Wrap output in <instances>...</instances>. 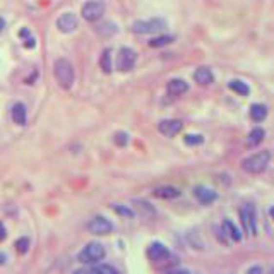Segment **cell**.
<instances>
[{
  "label": "cell",
  "instance_id": "cell-1",
  "mask_svg": "<svg viewBox=\"0 0 274 274\" xmlns=\"http://www.w3.org/2000/svg\"><path fill=\"white\" fill-rule=\"evenodd\" d=\"M53 74H55V79L60 88H63V89L72 88L76 74H74V67H72V63L69 62V60H65V59L55 60V63H53Z\"/></svg>",
  "mask_w": 274,
  "mask_h": 274
},
{
  "label": "cell",
  "instance_id": "cell-2",
  "mask_svg": "<svg viewBox=\"0 0 274 274\" xmlns=\"http://www.w3.org/2000/svg\"><path fill=\"white\" fill-rule=\"evenodd\" d=\"M106 255L105 247L99 242H89L82 247V250L78 254V260L84 266H95V264H99Z\"/></svg>",
  "mask_w": 274,
  "mask_h": 274
},
{
  "label": "cell",
  "instance_id": "cell-3",
  "mask_svg": "<svg viewBox=\"0 0 274 274\" xmlns=\"http://www.w3.org/2000/svg\"><path fill=\"white\" fill-rule=\"evenodd\" d=\"M269 161H271L269 151L254 153V155L247 156V158L242 161V170L247 173H250V175H259V173L266 172Z\"/></svg>",
  "mask_w": 274,
  "mask_h": 274
},
{
  "label": "cell",
  "instance_id": "cell-4",
  "mask_svg": "<svg viewBox=\"0 0 274 274\" xmlns=\"http://www.w3.org/2000/svg\"><path fill=\"white\" fill-rule=\"evenodd\" d=\"M166 28L165 19H148V21H136L132 24V31L136 35H151V33H158Z\"/></svg>",
  "mask_w": 274,
  "mask_h": 274
},
{
  "label": "cell",
  "instance_id": "cell-5",
  "mask_svg": "<svg viewBox=\"0 0 274 274\" xmlns=\"http://www.w3.org/2000/svg\"><path fill=\"white\" fill-rule=\"evenodd\" d=\"M240 219H242V226L245 230L247 235H257V215L255 208L252 204H247L245 208L240 209Z\"/></svg>",
  "mask_w": 274,
  "mask_h": 274
},
{
  "label": "cell",
  "instance_id": "cell-6",
  "mask_svg": "<svg viewBox=\"0 0 274 274\" xmlns=\"http://www.w3.org/2000/svg\"><path fill=\"white\" fill-rule=\"evenodd\" d=\"M82 18L88 22H95L105 14V2L103 0H89L81 9Z\"/></svg>",
  "mask_w": 274,
  "mask_h": 274
},
{
  "label": "cell",
  "instance_id": "cell-7",
  "mask_svg": "<svg viewBox=\"0 0 274 274\" xmlns=\"http://www.w3.org/2000/svg\"><path fill=\"white\" fill-rule=\"evenodd\" d=\"M86 228H88V232L93 233V235L105 236L113 232V223L110 221V219H106L105 216H95L93 219H89Z\"/></svg>",
  "mask_w": 274,
  "mask_h": 274
},
{
  "label": "cell",
  "instance_id": "cell-8",
  "mask_svg": "<svg viewBox=\"0 0 274 274\" xmlns=\"http://www.w3.org/2000/svg\"><path fill=\"white\" fill-rule=\"evenodd\" d=\"M136 60H137V53L132 48L123 46V48H120L118 55H117V69L122 72L130 71L136 65Z\"/></svg>",
  "mask_w": 274,
  "mask_h": 274
},
{
  "label": "cell",
  "instance_id": "cell-9",
  "mask_svg": "<svg viewBox=\"0 0 274 274\" xmlns=\"http://www.w3.org/2000/svg\"><path fill=\"white\" fill-rule=\"evenodd\" d=\"M148 257H149V260H153V262H163V260H168V257L172 255L170 254V250H168V247L166 245H163L161 242H153V243H149V247H148Z\"/></svg>",
  "mask_w": 274,
  "mask_h": 274
},
{
  "label": "cell",
  "instance_id": "cell-10",
  "mask_svg": "<svg viewBox=\"0 0 274 274\" xmlns=\"http://www.w3.org/2000/svg\"><path fill=\"white\" fill-rule=\"evenodd\" d=\"M78 26H79V21H78V18H76V14H72V12H63V14L57 19V29H59L60 33H72L78 29Z\"/></svg>",
  "mask_w": 274,
  "mask_h": 274
},
{
  "label": "cell",
  "instance_id": "cell-11",
  "mask_svg": "<svg viewBox=\"0 0 274 274\" xmlns=\"http://www.w3.org/2000/svg\"><path fill=\"white\" fill-rule=\"evenodd\" d=\"M182 127H183V123L180 122V120H175V118L161 120V122L158 123V130L166 137H175L176 134L182 130Z\"/></svg>",
  "mask_w": 274,
  "mask_h": 274
},
{
  "label": "cell",
  "instance_id": "cell-12",
  "mask_svg": "<svg viewBox=\"0 0 274 274\" xmlns=\"http://www.w3.org/2000/svg\"><path fill=\"white\" fill-rule=\"evenodd\" d=\"M194 196H196V199L199 200L202 206H209V204H213L218 199V194H216L215 190L208 189V187H204V185H197L196 189H194Z\"/></svg>",
  "mask_w": 274,
  "mask_h": 274
},
{
  "label": "cell",
  "instance_id": "cell-13",
  "mask_svg": "<svg viewBox=\"0 0 274 274\" xmlns=\"http://www.w3.org/2000/svg\"><path fill=\"white\" fill-rule=\"evenodd\" d=\"M153 196L158 197V199H163V200H172V199H176V197L182 196V190L176 189V187H173V185H161V187L153 189Z\"/></svg>",
  "mask_w": 274,
  "mask_h": 274
},
{
  "label": "cell",
  "instance_id": "cell-14",
  "mask_svg": "<svg viewBox=\"0 0 274 274\" xmlns=\"http://www.w3.org/2000/svg\"><path fill=\"white\" fill-rule=\"evenodd\" d=\"M166 91H168L170 96H182L189 91V84L183 79H172L166 84Z\"/></svg>",
  "mask_w": 274,
  "mask_h": 274
},
{
  "label": "cell",
  "instance_id": "cell-15",
  "mask_svg": "<svg viewBox=\"0 0 274 274\" xmlns=\"http://www.w3.org/2000/svg\"><path fill=\"white\" fill-rule=\"evenodd\" d=\"M194 79H196V82L200 86H208L215 82V76H213V71L209 67H199V69L194 72Z\"/></svg>",
  "mask_w": 274,
  "mask_h": 274
},
{
  "label": "cell",
  "instance_id": "cell-16",
  "mask_svg": "<svg viewBox=\"0 0 274 274\" xmlns=\"http://www.w3.org/2000/svg\"><path fill=\"white\" fill-rule=\"evenodd\" d=\"M223 233H226L233 242H240L242 240V232H240L238 226L232 219H223Z\"/></svg>",
  "mask_w": 274,
  "mask_h": 274
},
{
  "label": "cell",
  "instance_id": "cell-17",
  "mask_svg": "<svg viewBox=\"0 0 274 274\" xmlns=\"http://www.w3.org/2000/svg\"><path fill=\"white\" fill-rule=\"evenodd\" d=\"M12 120L18 125H24L26 123V106L22 103H16L12 106Z\"/></svg>",
  "mask_w": 274,
  "mask_h": 274
},
{
  "label": "cell",
  "instance_id": "cell-18",
  "mask_svg": "<svg viewBox=\"0 0 274 274\" xmlns=\"http://www.w3.org/2000/svg\"><path fill=\"white\" fill-rule=\"evenodd\" d=\"M267 117V108L260 103H255V105L250 106V118L254 122H262L264 118Z\"/></svg>",
  "mask_w": 274,
  "mask_h": 274
},
{
  "label": "cell",
  "instance_id": "cell-19",
  "mask_svg": "<svg viewBox=\"0 0 274 274\" xmlns=\"http://www.w3.org/2000/svg\"><path fill=\"white\" fill-rule=\"evenodd\" d=\"M228 88L232 89V91H235L236 95H240V96H247L250 93V88L247 86V82L240 81V79H233V81H230Z\"/></svg>",
  "mask_w": 274,
  "mask_h": 274
},
{
  "label": "cell",
  "instance_id": "cell-20",
  "mask_svg": "<svg viewBox=\"0 0 274 274\" xmlns=\"http://www.w3.org/2000/svg\"><path fill=\"white\" fill-rule=\"evenodd\" d=\"M264 136H266L264 129H254L252 132L249 134V137H247V144H249L250 148H255V146H259L260 142L264 141Z\"/></svg>",
  "mask_w": 274,
  "mask_h": 274
},
{
  "label": "cell",
  "instance_id": "cell-21",
  "mask_svg": "<svg viewBox=\"0 0 274 274\" xmlns=\"http://www.w3.org/2000/svg\"><path fill=\"white\" fill-rule=\"evenodd\" d=\"M99 67L103 69L105 74H110V72H112L113 65H112V50L110 48H106L105 52H103L101 59H99Z\"/></svg>",
  "mask_w": 274,
  "mask_h": 274
},
{
  "label": "cell",
  "instance_id": "cell-22",
  "mask_svg": "<svg viewBox=\"0 0 274 274\" xmlns=\"http://www.w3.org/2000/svg\"><path fill=\"white\" fill-rule=\"evenodd\" d=\"M173 39H175V36H168V35L156 36V38H153L151 41H149V46H151V48H159V46H166V45H170V43H173Z\"/></svg>",
  "mask_w": 274,
  "mask_h": 274
},
{
  "label": "cell",
  "instance_id": "cell-23",
  "mask_svg": "<svg viewBox=\"0 0 274 274\" xmlns=\"http://www.w3.org/2000/svg\"><path fill=\"white\" fill-rule=\"evenodd\" d=\"M112 209L117 215L123 216V218H134V216H136V213H134L129 206H123V204H112Z\"/></svg>",
  "mask_w": 274,
  "mask_h": 274
},
{
  "label": "cell",
  "instance_id": "cell-24",
  "mask_svg": "<svg viewBox=\"0 0 274 274\" xmlns=\"http://www.w3.org/2000/svg\"><path fill=\"white\" fill-rule=\"evenodd\" d=\"M93 271H95L96 274H120L113 266H110V264H101V262L95 264V266H93Z\"/></svg>",
  "mask_w": 274,
  "mask_h": 274
},
{
  "label": "cell",
  "instance_id": "cell-25",
  "mask_svg": "<svg viewBox=\"0 0 274 274\" xmlns=\"http://www.w3.org/2000/svg\"><path fill=\"white\" fill-rule=\"evenodd\" d=\"M29 245H31V242H29L28 236H21V238H18V240H16V243H14L18 254H26L29 250Z\"/></svg>",
  "mask_w": 274,
  "mask_h": 274
},
{
  "label": "cell",
  "instance_id": "cell-26",
  "mask_svg": "<svg viewBox=\"0 0 274 274\" xmlns=\"http://www.w3.org/2000/svg\"><path fill=\"white\" fill-rule=\"evenodd\" d=\"M183 141H185L187 146H199L204 142V137L200 136V134H187V136L183 137Z\"/></svg>",
  "mask_w": 274,
  "mask_h": 274
},
{
  "label": "cell",
  "instance_id": "cell-27",
  "mask_svg": "<svg viewBox=\"0 0 274 274\" xmlns=\"http://www.w3.org/2000/svg\"><path fill=\"white\" fill-rule=\"evenodd\" d=\"M113 141H115L118 146H127V142H129V136H127L125 132H117L115 137H113Z\"/></svg>",
  "mask_w": 274,
  "mask_h": 274
},
{
  "label": "cell",
  "instance_id": "cell-28",
  "mask_svg": "<svg viewBox=\"0 0 274 274\" xmlns=\"http://www.w3.org/2000/svg\"><path fill=\"white\" fill-rule=\"evenodd\" d=\"M5 236H7V230H5L4 223L0 221V242H4V240H5Z\"/></svg>",
  "mask_w": 274,
  "mask_h": 274
},
{
  "label": "cell",
  "instance_id": "cell-29",
  "mask_svg": "<svg viewBox=\"0 0 274 274\" xmlns=\"http://www.w3.org/2000/svg\"><path fill=\"white\" fill-rule=\"evenodd\" d=\"M247 274H262V267H260V266H252L249 271H247Z\"/></svg>",
  "mask_w": 274,
  "mask_h": 274
},
{
  "label": "cell",
  "instance_id": "cell-30",
  "mask_svg": "<svg viewBox=\"0 0 274 274\" xmlns=\"http://www.w3.org/2000/svg\"><path fill=\"white\" fill-rule=\"evenodd\" d=\"M166 274H192V273L187 271V269H172V271H168Z\"/></svg>",
  "mask_w": 274,
  "mask_h": 274
},
{
  "label": "cell",
  "instance_id": "cell-31",
  "mask_svg": "<svg viewBox=\"0 0 274 274\" xmlns=\"http://www.w3.org/2000/svg\"><path fill=\"white\" fill-rule=\"evenodd\" d=\"M26 46H28V48H33V46H35V39H33V38L26 39Z\"/></svg>",
  "mask_w": 274,
  "mask_h": 274
},
{
  "label": "cell",
  "instance_id": "cell-32",
  "mask_svg": "<svg viewBox=\"0 0 274 274\" xmlns=\"http://www.w3.org/2000/svg\"><path fill=\"white\" fill-rule=\"evenodd\" d=\"M5 260H7L5 254H0V266H2V264H5Z\"/></svg>",
  "mask_w": 274,
  "mask_h": 274
},
{
  "label": "cell",
  "instance_id": "cell-33",
  "mask_svg": "<svg viewBox=\"0 0 274 274\" xmlns=\"http://www.w3.org/2000/svg\"><path fill=\"white\" fill-rule=\"evenodd\" d=\"M4 28H5V21H4L2 18H0V31H2Z\"/></svg>",
  "mask_w": 274,
  "mask_h": 274
},
{
  "label": "cell",
  "instance_id": "cell-34",
  "mask_svg": "<svg viewBox=\"0 0 274 274\" xmlns=\"http://www.w3.org/2000/svg\"><path fill=\"white\" fill-rule=\"evenodd\" d=\"M269 215H271V218H273V221H274V206L269 209Z\"/></svg>",
  "mask_w": 274,
  "mask_h": 274
}]
</instances>
